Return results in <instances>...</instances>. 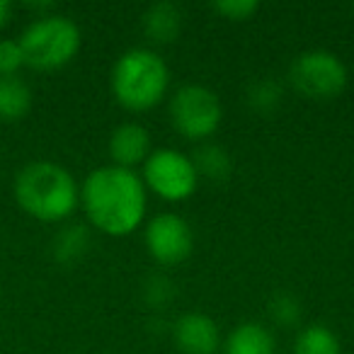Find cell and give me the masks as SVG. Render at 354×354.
Returning a JSON list of instances; mask_svg holds the SVG:
<instances>
[{"mask_svg":"<svg viewBox=\"0 0 354 354\" xmlns=\"http://www.w3.org/2000/svg\"><path fill=\"white\" fill-rule=\"evenodd\" d=\"M141 180L148 192L165 202H185L199 187V172L189 153L180 148L162 146L153 148L141 165Z\"/></svg>","mask_w":354,"mask_h":354,"instance_id":"6","label":"cell"},{"mask_svg":"<svg viewBox=\"0 0 354 354\" xmlns=\"http://www.w3.org/2000/svg\"><path fill=\"white\" fill-rule=\"evenodd\" d=\"M15 199L22 212L37 221L59 223L78 209L80 187L64 165L51 160H35L17 172Z\"/></svg>","mask_w":354,"mask_h":354,"instance_id":"2","label":"cell"},{"mask_svg":"<svg viewBox=\"0 0 354 354\" xmlns=\"http://www.w3.org/2000/svg\"><path fill=\"white\" fill-rule=\"evenodd\" d=\"M214 12H218L221 17L233 22H241L252 17L257 10H260V3L257 0H216L214 3Z\"/></svg>","mask_w":354,"mask_h":354,"instance_id":"20","label":"cell"},{"mask_svg":"<svg viewBox=\"0 0 354 354\" xmlns=\"http://www.w3.org/2000/svg\"><path fill=\"white\" fill-rule=\"evenodd\" d=\"M274 349L277 342L272 330L255 320L238 323L223 342L226 354H274Z\"/></svg>","mask_w":354,"mask_h":354,"instance_id":"12","label":"cell"},{"mask_svg":"<svg viewBox=\"0 0 354 354\" xmlns=\"http://www.w3.org/2000/svg\"><path fill=\"white\" fill-rule=\"evenodd\" d=\"M143 296L151 306H167L175 296V284H172L170 277L153 274L143 281Z\"/></svg>","mask_w":354,"mask_h":354,"instance_id":"19","label":"cell"},{"mask_svg":"<svg viewBox=\"0 0 354 354\" xmlns=\"http://www.w3.org/2000/svg\"><path fill=\"white\" fill-rule=\"evenodd\" d=\"M185 27V12L172 0H158L141 15V30L153 44H172Z\"/></svg>","mask_w":354,"mask_h":354,"instance_id":"11","label":"cell"},{"mask_svg":"<svg viewBox=\"0 0 354 354\" xmlns=\"http://www.w3.org/2000/svg\"><path fill=\"white\" fill-rule=\"evenodd\" d=\"M25 66L20 39H0V75H17Z\"/></svg>","mask_w":354,"mask_h":354,"instance_id":"21","label":"cell"},{"mask_svg":"<svg viewBox=\"0 0 354 354\" xmlns=\"http://www.w3.org/2000/svg\"><path fill=\"white\" fill-rule=\"evenodd\" d=\"M194 167L199 172V180H209V183H226L233 172L231 153L214 141H202L197 151L192 153Z\"/></svg>","mask_w":354,"mask_h":354,"instance_id":"14","label":"cell"},{"mask_svg":"<svg viewBox=\"0 0 354 354\" xmlns=\"http://www.w3.org/2000/svg\"><path fill=\"white\" fill-rule=\"evenodd\" d=\"M172 342L183 354H216L221 349V330L212 315L189 310L172 323Z\"/></svg>","mask_w":354,"mask_h":354,"instance_id":"9","label":"cell"},{"mask_svg":"<svg viewBox=\"0 0 354 354\" xmlns=\"http://www.w3.org/2000/svg\"><path fill=\"white\" fill-rule=\"evenodd\" d=\"M245 97L250 109H255L257 114H272L284 100V85L272 75H262L248 85Z\"/></svg>","mask_w":354,"mask_h":354,"instance_id":"17","label":"cell"},{"mask_svg":"<svg viewBox=\"0 0 354 354\" xmlns=\"http://www.w3.org/2000/svg\"><path fill=\"white\" fill-rule=\"evenodd\" d=\"M347 66L328 49L301 51L289 66V83L308 100H333L347 88Z\"/></svg>","mask_w":354,"mask_h":354,"instance_id":"7","label":"cell"},{"mask_svg":"<svg viewBox=\"0 0 354 354\" xmlns=\"http://www.w3.org/2000/svg\"><path fill=\"white\" fill-rule=\"evenodd\" d=\"M88 250H90V228L83 226V223H66L54 236V243H51V252L64 265L78 262L80 257H85Z\"/></svg>","mask_w":354,"mask_h":354,"instance_id":"15","label":"cell"},{"mask_svg":"<svg viewBox=\"0 0 354 354\" xmlns=\"http://www.w3.org/2000/svg\"><path fill=\"white\" fill-rule=\"evenodd\" d=\"M107 151L112 165L133 170L136 165H143V160L151 156V131L141 122H122L109 133Z\"/></svg>","mask_w":354,"mask_h":354,"instance_id":"10","label":"cell"},{"mask_svg":"<svg viewBox=\"0 0 354 354\" xmlns=\"http://www.w3.org/2000/svg\"><path fill=\"white\" fill-rule=\"evenodd\" d=\"M32 109V88L20 75H0V122H20Z\"/></svg>","mask_w":354,"mask_h":354,"instance_id":"13","label":"cell"},{"mask_svg":"<svg viewBox=\"0 0 354 354\" xmlns=\"http://www.w3.org/2000/svg\"><path fill=\"white\" fill-rule=\"evenodd\" d=\"M270 315L281 328H294V325L301 323L304 308H301V301L296 299L294 294H289V291H277L270 301Z\"/></svg>","mask_w":354,"mask_h":354,"instance_id":"18","label":"cell"},{"mask_svg":"<svg viewBox=\"0 0 354 354\" xmlns=\"http://www.w3.org/2000/svg\"><path fill=\"white\" fill-rule=\"evenodd\" d=\"M170 122L180 136L189 141H207L223 122V102L216 90L202 83H185L172 93Z\"/></svg>","mask_w":354,"mask_h":354,"instance_id":"5","label":"cell"},{"mask_svg":"<svg viewBox=\"0 0 354 354\" xmlns=\"http://www.w3.org/2000/svg\"><path fill=\"white\" fill-rule=\"evenodd\" d=\"M294 354H342V342L328 325L310 323L296 335Z\"/></svg>","mask_w":354,"mask_h":354,"instance_id":"16","label":"cell"},{"mask_svg":"<svg viewBox=\"0 0 354 354\" xmlns=\"http://www.w3.org/2000/svg\"><path fill=\"white\" fill-rule=\"evenodd\" d=\"M10 15H12V3L10 0H0V30L8 25Z\"/></svg>","mask_w":354,"mask_h":354,"instance_id":"22","label":"cell"},{"mask_svg":"<svg viewBox=\"0 0 354 354\" xmlns=\"http://www.w3.org/2000/svg\"><path fill=\"white\" fill-rule=\"evenodd\" d=\"M80 207L88 221L107 236H127L143 223L148 189L136 170L100 165L80 185Z\"/></svg>","mask_w":354,"mask_h":354,"instance_id":"1","label":"cell"},{"mask_svg":"<svg viewBox=\"0 0 354 354\" xmlns=\"http://www.w3.org/2000/svg\"><path fill=\"white\" fill-rule=\"evenodd\" d=\"M80 27L71 17L46 12L32 20L20 37L25 66L37 71H56L71 64L80 51Z\"/></svg>","mask_w":354,"mask_h":354,"instance_id":"4","label":"cell"},{"mask_svg":"<svg viewBox=\"0 0 354 354\" xmlns=\"http://www.w3.org/2000/svg\"><path fill=\"white\" fill-rule=\"evenodd\" d=\"M143 241L158 265H180L194 250L192 226L175 212L156 214L143 228Z\"/></svg>","mask_w":354,"mask_h":354,"instance_id":"8","label":"cell"},{"mask_svg":"<svg viewBox=\"0 0 354 354\" xmlns=\"http://www.w3.org/2000/svg\"><path fill=\"white\" fill-rule=\"evenodd\" d=\"M170 88V68L156 49L131 46L112 66V93L124 109L146 112L156 107Z\"/></svg>","mask_w":354,"mask_h":354,"instance_id":"3","label":"cell"}]
</instances>
